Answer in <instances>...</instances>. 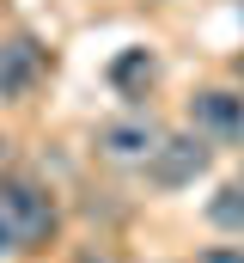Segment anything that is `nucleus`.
Listing matches in <instances>:
<instances>
[{
    "instance_id": "obj_8",
    "label": "nucleus",
    "mask_w": 244,
    "mask_h": 263,
    "mask_svg": "<svg viewBox=\"0 0 244 263\" xmlns=\"http://www.w3.org/2000/svg\"><path fill=\"white\" fill-rule=\"evenodd\" d=\"M201 263H244V245H214V251H201Z\"/></svg>"
},
{
    "instance_id": "obj_3",
    "label": "nucleus",
    "mask_w": 244,
    "mask_h": 263,
    "mask_svg": "<svg viewBox=\"0 0 244 263\" xmlns=\"http://www.w3.org/2000/svg\"><path fill=\"white\" fill-rule=\"evenodd\" d=\"M189 129L201 135L208 147H238L244 141V98L238 92H220V86L195 92L189 98Z\"/></svg>"
},
{
    "instance_id": "obj_9",
    "label": "nucleus",
    "mask_w": 244,
    "mask_h": 263,
    "mask_svg": "<svg viewBox=\"0 0 244 263\" xmlns=\"http://www.w3.org/2000/svg\"><path fill=\"white\" fill-rule=\"evenodd\" d=\"M0 251H18V239H12V227H6V214H0Z\"/></svg>"
},
{
    "instance_id": "obj_6",
    "label": "nucleus",
    "mask_w": 244,
    "mask_h": 263,
    "mask_svg": "<svg viewBox=\"0 0 244 263\" xmlns=\"http://www.w3.org/2000/svg\"><path fill=\"white\" fill-rule=\"evenodd\" d=\"M159 80V62H153V49H122L116 62H110V86H116L122 98H147V86Z\"/></svg>"
},
{
    "instance_id": "obj_7",
    "label": "nucleus",
    "mask_w": 244,
    "mask_h": 263,
    "mask_svg": "<svg viewBox=\"0 0 244 263\" xmlns=\"http://www.w3.org/2000/svg\"><path fill=\"white\" fill-rule=\"evenodd\" d=\"M208 227L214 233H244V178L238 184H220L208 196Z\"/></svg>"
},
{
    "instance_id": "obj_1",
    "label": "nucleus",
    "mask_w": 244,
    "mask_h": 263,
    "mask_svg": "<svg viewBox=\"0 0 244 263\" xmlns=\"http://www.w3.org/2000/svg\"><path fill=\"white\" fill-rule=\"evenodd\" d=\"M0 214H6L18 251L43 245V239L55 233V202H49L43 184H31V178H0Z\"/></svg>"
},
{
    "instance_id": "obj_4",
    "label": "nucleus",
    "mask_w": 244,
    "mask_h": 263,
    "mask_svg": "<svg viewBox=\"0 0 244 263\" xmlns=\"http://www.w3.org/2000/svg\"><path fill=\"white\" fill-rule=\"evenodd\" d=\"M159 141H165V129H159L147 110H128V117H110V123L98 129V153L116 159V165H147Z\"/></svg>"
},
{
    "instance_id": "obj_5",
    "label": "nucleus",
    "mask_w": 244,
    "mask_h": 263,
    "mask_svg": "<svg viewBox=\"0 0 244 263\" xmlns=\"http://www.w3.org/2000/svg\"><path fill=\"white\" fill-rule=\"evenodd\" d=\"M43 67H49V55L37 37H6L0 43V98H25L43 80Z\"/></svg>"
},
{
    "instance_id": "obj_2",
    "label": "nucleus",
    "mask_w": 244,
    "mask_h": 263,
    "mask_svg": "<svg viewBox=\"0 0 244 263\" xmlns=\"http://www.w3.org/2000/svg\"><path fill=\"white\" fill-rule=\"evenodd\" d=\"M208 165H214V147H208L195 129H189V135H165V141L153 147V159H147V184L183 190V184H195Z\"/></svg>"
}]
</instances>
